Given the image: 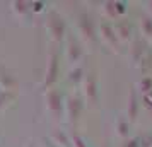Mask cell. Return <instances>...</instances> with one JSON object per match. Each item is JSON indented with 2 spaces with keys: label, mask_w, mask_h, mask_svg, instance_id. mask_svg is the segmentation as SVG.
<instances>
[{
  "label": "cell",
  "mask_w": 152,
  "mask_h": 147,
  "mask_svg": "<svg viewBox=\"0 0 152 147\" xmlns=\"http://www.w3.org/2000/svg\"><path fill=\"white\" fill-rule=\"evenodd\" d=\"M10 98H12V94L9 91L0 89V108H4V106L7 105V101H10Z\"/></svg>",
  "instance_id": "obj_4"
},
{
  "label": "cell",
  "mask_w": 152,
  "mask_h": 147,
  "mask_svg": "<svg viewBox=\"0 0 152 147\" xmlns=\"http://www.w3.org/2000/svg\"><path fill=\"white\" fill-rule=\"evenodd\" d=\"M50 26H51L53 33H55L53 36H55L56 39H60L62 34H63V24H62V21H60L56 15H51V17H50Z\"/></svg>",
  "instance_id": "obj_1"
},
{
  "label": "cell",
  "mask_w": 152,
  "mask_h": 147,
  "mask_svg": "<svg viewBox=\"0 0 152 147\" xmlns=\"http://www.w3.org/2000/svg\"><path fill=\"white\" fill-rule=\"evenodd\" d=\"M56 77V58H50V63H48V77H46V86H50Z\"/></svg>",
  "instance_id": "obj_2"
},
{
  "label": "cell",
  "mask_w": 152,
  "mask_h": 147,
  "mask_svg": "<svg viewBox=\"0 0 152 147\" xmlns=\"http://www.w3.org/2000/svg\"><path fill=\"white\" fill-rule=\"evenodd\" d=\"M28 9H29L28 2H14V10H15V12L24 14V12H28Z\"/></svg>",
  "instance_id": "obj_3"
},
{
  "label": "cell",
  "mask_w": 152,
  "mask_h": 147,
  "mask_svg": "<svg viewBox=\"0 0 152 147\" xmlns=\"http://www.w3.org/2000/svg\"><path fill=\"white\" fill-rule=\"evenodd\" d=\"M58 101H60V99H58V94H55V92H51V94H50L48 96V103H50V108H51V110H53V108H58Z\"/></svg>",
  "instance_id": "obj_5"
}]
</instances>
